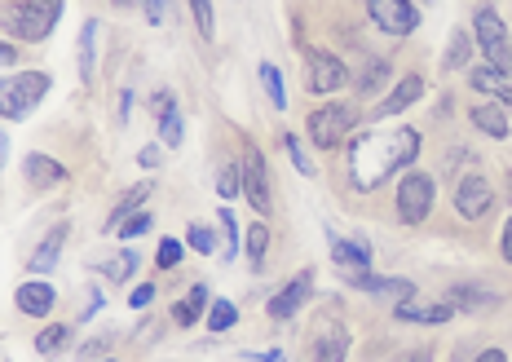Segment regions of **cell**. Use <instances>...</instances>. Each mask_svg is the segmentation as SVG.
I'll return each mask as SVG.
<instances>
[{
    "instance_id": "1",
    "label": "cell",
    "mask_w": 512,
    "mask_h": 362,
    "mask_svg": "<svg viewBox=\"0 0 512 362\" xmlns=\"http://www.w3.org/2000/svg\"><path fill=\"white\" fill-rule=\"evenodd\" d=\"M420 146H424L420 129H407V124H398V129H362V133H354L349 155H345L349 186L362 190V195L380 190L384 181H393L402 168H411L415 159H420Z\"/></svg>"
},
{
    "instance_id": "2",
    "label": "cell",
    "mask_w": 512,
    "mask_h": 362,
    "mask_svg": "<svg viewBox=\"0 0 512 362\" xmlns=\"http://www.w3.org/2000/svg\"><path fill=\"white\" fill-rule=\"evenodd\" d=\"M62 18V0H14V5H5V14H0V23L14 40H23V45H36V40H49L53 27H58Z\"/></svg>"
},
{
    "instance_id": "3",
    "label": "cell",
    "mask_w": 512,
    "mask_h": 362,
    "mask_svg": "<svg viewBox=\"0 0 512 362\" xmlns=\"http://www.w3.org/2000/svg\"><path fill=\"white\" fill-rule=\"evenodd\" d=\"M49 89H53L49 71H18V76H0V120H27V115L49 98Z\"/></svg>"
},
{
    "instance_id": "4",
    "label": "cell",
    "mask_w": 512,
    "mask_h": 362,
    "mask_svg": "<svg viewBox=\"0 0 512 362\" xmlns=\"http://www.w3.org/2000/svg\"><path fill=\"white\" fill-rule=\"evenodd\" d=\"M358 129V111L349 102H327V106H318L314 115H309V124H305V133H309V142L318 146V151H336L345 137H354Z\"/></svg>"
},
{
    "instance_id": "5",
    "label": "cell",
    "mask_w": 512,
    "mask_h": 362,
    "mask_svg": "<svg viewBox=\"0 0 512 362\" xmlns=\"http://www.w3.org/2000/svg\"><path fill=\"white\" fill-rule=\"evenodd\" d=\"M473 36H477V45H482L486 67L504 71V76L512 80V45H508V27H504V18H499V9H490V5L477 9L473 14Z\"/></svg>"
},
{
    "instance_id": "6",
    "label": "cell",
    "mask_w": 512,
    "mask_h": 362,
    "mask_svg": "<svg viewBox=\"0 0 512 362\" xmlns=\"http://www.w3.org/2000/svg\"><path fill=\"white\" fill-rule=\"evenodd\" d=\"M433 199H437V181L429 173H411L398 181V221L402 226H424L433 212Z\"/></svg>"
},
{
    "instance_id": "7",
    "label": "cell",
    "mask_w": 512,
    "mask_h": 362,
    "mask_svg": "<svg viewBox=\"0 0 512 362\" xmlns=\"http://www.w3.org/2000/svg\"><path fill=\"white\" fill-rule=\"evenodd\" d=\"M239 177H243V199L252 204L256 217H270L274 212V181H270V164H265L261 151H248L239 164Z\"/></svg>"
},
{
    "instance_id": "8",
    "label": "cell",
    "mask_w": 512,
    "mask_h": 362,
    "mask_svg": "<svg viewBox=\"0 0 512 362\" xmlns=\"http://www.w3.org/2000/svg\"><path fill=\"white\" fill-rule=\"evenodd\" d=\"M367 18L384 36H398V40L415 36V27H420V9L411 0H367Z\"/></svg>"
},
{
    "instance_id": "9",
    "label": "cell",
    "mask_w": 512,
    "mask_h": 362,
    "mask_svg": "<svg viewBox=\"0 0 512 362\" xmlns=\"http://www.w3.org/2000/svg\"><path fill=\"white\" fill-rule=\"evenodd\" d=\"M305 84L309 93H318V98H327V93H340L349 84V67L336 58V53H309L305 58Z\"/></svg>"
},
{
    "instance_id": "10",
    "label": "cell",
    "mask_w": 512,
    "mask_h": 362,
    "mask_svg": "<svg viewBox=\"0 0 512 362\" xmlns=\"http://www.w3.org/2000/svg\"><path fill=\"white\" fill-rule=\"evenodd\" d=\"M309 296H314V270H301L292 283H283L279 292L270 296V305H265V314L274 318V323H287V318H296L309 305Z\"/></svg>"
},
{
    "instance_id": "11",
    "label": "cell",
    "mask_w": 512,
    "mask_h": 362,
    "mask_svg": "<svg viewBox=\"0 0 512 362\" xmlns=\"http://www.w3.org/2000/svg\"><path fill=\"white\" fill-rule=\"evenodd\" d=\"M490 208H495V186H490L482 173L460 177V186H455V212H460L464 221H482Z\"/></svg>"
},
{
    "instance_id": "12",
    "label": "cell",
    "mask_w": 512,
    "mask_h": 362,
    "mask_svg": "<svg viewBox=\"0 0 512 362\" xmlns=\"http://www.w3.org/2000/svg\"><path fill=\"white\" fill-rule=\"evenodd\" d=\"M332 261L336 270L345 274V279H354V274H371V243L354 234V239H336L332 234Z\"/></svg>"
},
{
    "instance_id": "13",
    "label": "cell",
    "mask_w": 512,
    "mask_h": 362,
    "mask_svg": "<svg viewBox=\"0 0 512 362\" xmlns=\"http://www.w3.org/2000/svg\"><path fill=\"white\" fill-rule=\"evenodd\" d=\"M67 230H71L67 221H58V226H53L45 239L36 243V252L27 257V274H31V279H45L49 270H58V257H62V248H67Z\"/></svg>"
},
{
    "instance_id": "14",
    "label": "cell",
    "mask_w": 512,
    "mask_h": 362,
    "mask_svg": "<svg viewBox=\"0 0 512 362\" xmlns=\"http://www.w3.org/2000/svg\"><path fill=\"white\" fill-rule=\"evenodd\" d=\"M14 305H18V314H27V318H45V314H53V305H58V292H53L49 279H27L14 287Z\"/></svg>"
},
{
    "instance_id": "15",
    "label": "cell",
    "mask_w": 512,
    "mask_h": 362,
    "mask_svg": "<svg viewBox=\"0 0 512 362\" xmlns=\"http://www.w3.org/2000/svg\"><path fill=\"white\" fill-rule=\"evenodd\" d=\"M393 318H398V323H420V327H442V323H451L455 318V305L451 301H398L393 305Z\"/></svg>"
},
{
    "instance_id": "16",
    "label": "cell",
    "mask_w": 512,
    "mask_h": 362,
    "mask_svg": "<svg viewBox=\"0 0 512 362\" xmlns=\"http://www.w3.org/2000/svg\"><path fill=\"white\" fill-rule=\"evenodd\" d=\"M349 345H354L349 327L336 323V318H327V323H318V332H314V362H345Z\"/></svg>"
},
{
    "instance_id": "17",
    "label": "cell",
    "mask_w": 512,
    "mask_h": 362,
    "mask_svg": "<svg viewBox=\"0 0 512 362\" xmlns=\"http://www.w3.org/2000/svg\"><path fill=\"white\" fill-rule=\"evenodd\" d=\"M349 283L362 287L367 296H376V301H389V305L411 301V296H415V283H411V279H402V274H393V279H380V274H354Z\"/></svg>"
},
{
    "instance_id": "18",
    "label": "cell",
    "mask_w": 512,
    "mask_h": 362,
    "mask_svg": "<svg viewBox=\"0 0 512 362\" xmlns=\"http://www.w3.org/2000/svg\"><path fill=\"white\" fill-rule=\"evenodd\" d=\"M451 305H455V314H490V310H499L504 305V296L499 292H490V287L482 283H455L451 287Z\"/></svg>"
},
{
    "instance_id": "19",
    "label": "cell",
    "mask_w": 512,
    "mask_h": 362,
    "mask_svg": "<svg viewBox=\"0 0 512 362\" xmlns=\"http://www.w3.org/2000/svg\"><path fill=\"white\" fill-rule=\"evenodd\" d=\"M155 115H159V142L168 146V151H177L181 142H186V120H181L177 111V98L173 93H155Z\"/></svg>"
},
{
    "instance_id": "20",
    "label": "cell",
    "mask_w": 512,
    "mask_h": 362,
    "mask_svg": "<svg viewBox=\"0 0 512 362\" xmlns=\"http://www.w3.org/2000/svg\"><path fill=\"white\" fill-rule=\"evenodd\" d=\"M23 177H27L31 190H53V186H62V181H67V168H62L53 155L31 151V155L23 159Z\"/></svg>"
},
{
    "instance_id": "21",
    "label": "cell",
    "mask_w": 512,
    "mask_h": 362,
    "mask_svg": "<svg viewBox=\"0 0 512 362\" xmlns=\"http://www.w3.org/2000/svg\"><path fill=\"white\" fill-rule=\"evenodd\" d=\"M468 84H473V93H486L495 106H512V80L504 76V71L473 67V71H468Z\"/></svg>"
},
{
    "instance_id": "22",
    "label": "cell",
    "mask_w": 512,
    "mask_h": 362,
    "mask_svg": "<svg viewBox=\"0 0 512 362\" xmlns=\"http://www.w3.org/2000/svg\"><path fill=\"white\" fill-rule=\"evenodd\" d=\"M76 67H80V80H84V84L98 80V18H84V23H80Z\"/></svg>"
},
{
    "instance_id": "23",
    "label": "cell",
    "mask_w": 512,
    "mask_h": 362,
    "mask_svg": "<svg viewBox=\"0 0 512 362\" xmlns=\"http://www.w3.org/2000/svg\"><path fill=\"white\" fill-rule=\"evenodd\" d=\"M420 93H424V80L420 76H402L398 89H389V98H384L371 115H376V120H389V115H398V111H407V106L420 102Z\"/></svg>"
},
{
    "instance_id": "24",
    "label": "cell",
    "mask_w": 512,
    "mask_h": 362,
    "mask_svg": "<svg viewBox=\"0 0 512 362\" xmlns=\"http://www.w3.org/2000/svg\"><path fill=\"white\" fill-rule=\"evenodd\" d=\"M389 76H393V62L384 58V53H371V58H362V71L354 76L358 98H371V93H380L384 84H389Z\"/></svg>"
},
{
    "instance_id": "25",
    "label": "cell",
    "mask_w": 512,
    "mask_h": 362,
    "mask_svg": "<svg viewBox=\"0 0 512 362\" xmlns=\"http://www.w3.org/2000/svg\"><path fill=\"white\" fill-rule=\"evenodd\" d=\"M468 124H473L477 133H486V137H508V106H495V102H482V106H473L468 111Z\"/></svg>"
},
{
    "instance_id": "26",
    "label": "cell",
    "mask_w": 512,
    "mask_h": 362,
    "mask_svg": "<svg viewBox=\"0 0 512 362\" xmlns=\"http://www.w3.org/2000/svg\"><path fill=\"white\" fill-rule=\"evenodd\" d=\"M208 305H212L208 287H204V283H195V287H190V292H186V296H181V301L173 305V323H177V327H195L199 318L208 314Z\"/></svg>"
},
{
    "instance_id": "27",
    "label": "cell",
    "mask_w": 512,
    "mask_h": 362,
    "mask_svg": "<svg viewBox=\"0 0 512 362\" xmlns=\"http://www.w3.org/2000/svg\"><path fill=\"white\" fill-rule=\"evenodd\" d=\"M146 195H151V186H146V181H142V186H128L124 195H120V204H115V212L106 217V234H115V230H120V221H128L133 212H142Z\"/></svg>"
},
{
    "instance_id": "28",
    "label": "cell",
    "mask_w": 512,
    "mask_h": 362,
    "mask_svg": "<svg viewBox=\"0 0 512 362\" xmlns=\"http://www.w3.org/2000/svg\"><path fill=\"white\" fill-rule=\"evenodd\" d=\"M243 252H248L252 270H261V265H265V252H270V226H265L261 217H256L248 230H243Z\"/></svg>"
},
{
    "instance_id": "29",
    "label": "cell",
    "mask_w": 512,
    "mask_h": 362,
    "mask_svg": "<svg viewBox=\"0 0 512 362\" xmlns=\"http://www.w3.org/2000/svg\"><path fill=\"white\" fill-rule=\"evenodd\" d=\"M468 58H473V36L464 27L451 31V45H446V71H464Z\"/></svg>"
},
{
    "instance_id": "30",
    "label": "cell",
    "mask_w": 512,
    "mask_h": 362,
    "mask_svg": "<svg viewBox=\"0 0 512 362\" xmlns=\"http://www.w3.org/2000/svg\"><path fill=\"white\" fill-rule=\"evenodd\" d=\"M256 76H261V84H265V98H270V106H274V111H283V106H287V84L279 76V67H274V62H261V67H256Z\"/></svg>"
},
{
    "instance_id": "31",
    "label": "cell",
    "mask_w": 512,
    "mask_h": 362,
    "mask_svg": "<svg viewBox=\"0 0 512 362\" xmlns=\"http://www.w3.org/2000/svg\"><path fill=\"white\" fill-rule=\"evenodd\" d=\"M67 340H71V327H67V323H49L45 332L36 336V354H40V358L62 354V349H67Z\"/></svg>"
},
{
    "instance_id": "32",
    "label": "cell",
    "mask_w": 512,
    "mask_h": 362,
    "mask_svg": "<svg viewBox=\"0 0 512 362\" xmlns=\"http://www.w3.org/2000/svg\"><path fill=\"white\" fill-rule=\"evenodd\" d=\"M133 270H137V252H120V257H111V261L98 265V274L106 283H128V279H133Z\"/></svg>"
},
{
    "instance_id": "33",
    "label": "cell",
    "mask_w": 512,
    "mask_h": 362,
    "mask_svg": "<svg viewBox=\"0 0 512 362\" xmlns=\"http://www.w3.org/2000/svg\"><path fill=\"white\" fill-rule=\"evenodd\" d=\"M243 195V177H239V164H221L217 168V199H239Z\"/></svg>"
},
{
    "instance_id": "34",
    "label": "cell",
    "mask_w": 512,
    "mask_h": 362,
    "mask_svg": "<svg viewBox=\"0 0 512 362\" xmlns=\"http://www.w3.org/2000/svg\"><path fill=\"white\" fill-rule=\"evenodd\" d=\"M221 239H226V248H221V257L234 261V257H239L243 230H239V221H234V212H230V208H221Z\"/></svg>"
},
{
    "instance_id": "35",
    "label": "cell",
    "mask_w": 512,
    "mask_h": 362,
    "mask_svg": "<svg viewBox=\"0 0 512 362\" xmlns=\"http://www.w3.org/2000/svg\"><path fill=\"white\" fill-rule=\"evenodd\" d=\"M186 243L199 252V257H212V252H217V230L204 226V221H195V226L186 230Z\"/></svg>"
},
{
    "instance_id": "36",
    "label": "cell",
    "mask_w": 512,
    "mask_h": 362,
    "mask_svg": "<svg viewBox=\"0 0 512 362\" xmlns=\"http://www.w3.org/2000/svg\"><path fill=\"white\" fill-rule=\"evenodd\" d=\"M234 323H239V310H234V301H212L208 305V327H212V332H230Z\"/></svg>"
},
{
    "instance_id": "37",
    "label": "cell",
    "mask_w": 512,
    "mask_h": 362,
    "mask_svg": "<svg viewBox=\"0 0 512 362\" xmlns=\"http://www.w3.org/2000/svg\"><path fill=\"white\" fill-rule=\"evenodd\" d=\"M283 146H287V155H292V164H296V173H301V177H314V173H318V164L309 159V151L301 146V137L283 133Z\"/></svg>"
},
{
    "instance_id": "38",
    "label": "cell",
    "mask_w": 512,
    "mask_h": 362,
    "mask_svg": "<svg viewBox=\"0 0 512 362\" xmlns=\"http://www.w3.org/2000/svg\"><path fill=\"white\" fill-rule=\"evenodd\" d=\"M190 18H195V27H199V36L204 40L217 36V23H212V0H190Z\"/></svg>"
},
{
    "instance_id": "39",
    "label": "cell",
    "mask_w": 512,
    "mask_h": 362,
    "mask_svg": "<svg viewBox=\"0 0 512 362\" xmlns=\"http://www.w3.org/2000/svg\"><path fill=\"white\" fill-rule=\"evenodd\" d=\"M155 226V212H133V217H128V221H120V239H137V234H146V230H151Z\"/></svg>"
},
{
    "instance_id": "40",
    "label": "cell",
    "mask_w": 512,
    "mask_h": 362,
    "mask_svg": "<svg viewBox=\"0 0 512 362\" xmlns=\"http://www.w3.org/2000/svg\"><path fill=\"white\" fill-rule=\"evenodd\" d=\"M181 252H186L181 248V239H164L159 243V252H155V270H173V265L181 261Z\"/></svg>"
},
{
    "instance_id": "41",
    "label": "cell",
    "mask_w": 512,
    "mask_h": 362,
    "mask_svg": "<svg viewBox=\"0 0 512 362\" xmlns=\"http://www.w3.org/2000/svg\"><path fill=\"white\" fill-rule=\"evenodd\" d=\"M151 301H155V283H137V287H133V296H128V305H133L137 314L151 310Z\"/></svg>"
},
{
    "instance_id": "42",
    "label": "cell",
    "mask_w": 512,
    "mask_h": 362,
    "mask_svg": "<svg viewBox=\"0 0 512 362\" xmlns=\"http://www.w3.org/2000/svg\"><path fill=\"white\" fill-rule=\"evenodd\" d=\"M80 358H111V336H98L89 345H80Z\"/></svg>"
},
{
    "instance_id": "43",
    "label": "cell",
    "mask_w": 512,
    "mask_h": 362,
    "mask_svg": "<svg viewBox=\"0 0 512 362\" xmlns=\"http://www.w3.org/2000/svg\"><path fill=\"white\" fill-rule=\"evenodd\" d=\"M159 159H164V155H159V146H142V151H137V164H142L146 173H155Z\"/></svg>"
},
{
    "instance_id": "44",
    "label": "cell",
    "mask_w": 512,
    "mask_h": 362,
    "mask_svg": "<svg viewBox=\"0 0 512 362\" xmlns=\"http://www.w3.org/2000/svg\"><path fill=\"white\" fill-rule=\"evenodd\" d=\"M142 14H146V23L159 27L164 23V0H142Z\"/></svg>"
},
{
    "instance_id": "45",
    "label": "cell",
    "mask_w": 512,
    "mask_h": 362,
    "mask_svg": "<svg viewBox=\"0 0 512 362\" xmlns=\"http://www.w3.org/2000/svg\"><path fill=\"white\" fill-rule=\"evenodd\" d=\"M98 310H102V292H98V287H93V292H89V305H84V310H80V323H89V318L98 314Z\"/></svg>"
},
{
    "instance_id": "46",
    "label": "cell",
    "mask_w": 512,
    "mask_h": 362,
    "mask_svg": "<svg viewBox=\"0 0 512 362\" xmlns=\"http://www.w3.org/2000/svg\"><path fill=\"white\" fill-rule=\"evenodd\" d=\"M499 257L512 265V217H508V226H504V239H499Z\"/></svg>"
},
{
    "instance_id": "47",
    "label": "cell",
    "mask_w": 512,
    "mask_h": 362,
    "mask_svg": "<svg viewBox=\"0 0 512 362\" xmlns=\"http://www.w3.org/2000/svg\"><path fill=\"white\" fill-rule=\"evenodd\" d=\"M473 362H508V354H504V349H482Z\"/></svg>"
},
{
    "instance_id": "48",
    "label": "cell",
    "mask_w": 512,
    "mask_h": 362,
    "mask_svg": "<svg viewBox=\"0 0 512 362\" xmlns=\"http://www.w3.org/2000/svg\"><path fill=\"white\" fill-rule=\"evenodd\" d=\"M128 111H133V93H120V124H128Z\"/></svg>"
},
{
    "instance_id": "49",
    "label": "cell",
    "mask_w": 512,
    "mask_h": 362,
    "mask_svg": "<svg viewBox=\"0 0 512 362\" xmlns=\"http://www.w3.org/2000/svg\"><path fill=\"white\" fill-rule=\"evenodd\" d=\"M18 58V49L9 45V40H0V67H5V62H14Z\"/></svg>"
},
{
    "instance_id": "50",
    "label": "cell",
    "mask_w": 512,
    "mask_h": 362,
    "mask_svg": "<svg viewBox=\"0 0 512 362\" xmlns=\"http://www.w3.org/2000/svg\"><path fill=\"white\" fill-rule=\"evenodd\" d=\"M5 164H9V133L0 129V168H5Z\"/></svg>"
},
{
    "instance_id": "51",
    "label": "cell",
    "mask_w": 512,
    "mask_h": 362,
    "mask_svg": "<svg viewBox=\"0 0 512 362\" xmlns=\"http://www.w3.org/2000/svg\"><path fill=\"white\" fill-rule=\"evenodd\" d=\"M248 358H256V362H283L279 349H265V354H248Z\"/></svg>"
},
{
    "instance_id": "52",
    "label": "cell",
    "mask_w": 512,
    "mask_h": 362,
    "mask_svg": "<svg viewBox=\"0 0 512 362\" xmlns=\"http://www.w3.org/2000/svg\"><path fill=\"white\" fill-rule=\"evenodd\" d=\"M402 362H429V358H424V354H411V358H402Z\"/></svg>"
},
{
    "instance_id": "53",
    "label": "cell",
    "mask_w": 512,
    "mask_h": 362,
    "mask_svg": "<svg viewBox=\"0 0 512 362\" xmlns=\"http://www.w3.org/2000/svg\"><path fill=\"white\" fill-rule=\"evenodd\" d=\"M115 5H133V0H115Z\"/></svg>"
},
{
    "instance_id": "54",
    "label": "cell",
    "mask_w": 512,
    "mask_h": 362,
    "mask_svg": "<svg viewBox=\"0 0 512 362\" xmlns=\"http://www.w3.org/2000/svg\"><path fill=\"white\" fill-rule=\"evenodd\" d=\"M98 362H115V354H111V358H98Z\"/></svg>"
},
{
    "instance_id": "55",
    "label": "cell",
    "mask_w": 512,
    "mask_h": 362,
    "mask_svg": "<svg viewBox=\"0 0 512 362\" xmlns=\"http://www.w3.org/2000/svg\"><path fill=\"white\" fill-rule=\"evenodd\" d=\"M0 362H5V358H0Z\"/></svg>"
}]
</instances>
